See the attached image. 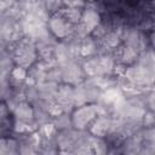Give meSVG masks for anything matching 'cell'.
Segmentation results:
<instances>
[{"label":"cell","mask_w":155,"mask_h":155,"mask_svg":"<svg viewBox=\"0 0 155 155\" xmlns=\"http://www.w3.org/2000/svg\"><path fill=\"white\" fill-rule=\"evenodd\" d=\"M97 115L96 103H86L81 107H76L70 114L71 125L75 130H86Z\"/></svg>","instance_id":"obj_1"},{"label":"cell","mask_w":155,"mask_h":155,"mask_svg":"<svg viewBox=\"0 0 155 155\" xmlns=\"http://www.w3.org/2000/svg\"><path fill=\"white\" fill-rule=\"evenodd\" d=\"M47 28L56 39H67L74 30V24L68 22L59 12L50 16L47 21Z\"/></svg>","instance_id":"obj_2"},{"label":"cell","mask_w":155,"mask_h":155,"mask_svg":"<svg viewBox=\"0 0 155 155\" xmlns=\"http://www.w3.org/2000/svg\"><path fill=\"white\" fill-rule=\"evenodd\" d=\"M62 69V82L75 86L85 81V74L82 71L81 64L76 61H70L64 65H61Z\"/></svg>","instance_id":"obj_3"},{"label":"cell","mask_w":155,"mask_h":155,"mask_svg":"<svg viewBox=\"0 0 155 155\" xmlns=\"http://www.w3.org/2000/svg\"><path fill=\"white\" fill-rule=\"evenodd\" d=\"M109 127H110V116L109 115H97L91 121V124L88 125L87 128L92 136L104 138L109 132Z\"/></svg>","instance_id":"obj_4"},{"label":"cell","mask_w":155,"mask_h":155,"mask_svg":"<svg viewBox=\"0 0 155 155\" xmlns=\"http://www.w3.org/2000/svg\"><path fill=\"white\" fill-rule=\"evenodd\" d=\"M98 51V40L92 38L91 35L81 39L80 41V57L88 58L97 54Z\"/></svg>","instance_id":"obj_5"},{"label":"cell","mask_w":155,"mask_h":155,"mask_svg":"<svg viewBox=\"0 0 155 155\" xmlns=\"http://www.w3.org/2000/svg\"><path fill=\"white\" fill-rule=\"evenodd\" d=\"M85 10H82L81 12V19L80 22L86 25L90 30H92L96 25H98L102 22V16L99 12H97L96 10L91 8V7H84Z\"/></svg>","instance_id":"obj_6"},{"label":"cell","mask_w":155,"mask_h":155,"mask_svg":"<svg viewBox=\"0 0 155 155\" xmlns=\"http://www.w3.org/2000/svg\"><path fill=\"white\" fill-rule=\"evenodd\" d=\"M13 115L16 120H24V121H30L34 120V109L33 105L27 102L23 101L21 103H18L16 105V108L13 109Z\"/></svg>","instance_id":"obj_7"},{"label":"cell","mask_w":155,"mask_h":155,"mask_svg":"<svg viewBox=\"0 0 155 155\" xmlns=\"http://www.w3.org/2000/svg\"><path fill=\"white\" fill-rule=\"evenodd\" d=\"M58 85L57 82H52V81H44L38 86V90H39V94H40V98L41 99H45V101H52L54 99V96L57 93V88H58Z\"/></svg>","instance_id":"obj_8"},{"label":"cell","mask_w":155,"mask_h":155,"mask_svg":"<svg viewBox=\"0 0 155 155\" xmlns=\"http://www.w3.org/2000/svg\"><path fill=\"white\" fill-rule=\"evenodd\" d=\"M12 127H13L15 133L21 134V136H24V134H29V133L36 131L38 127H39V125L34 120L24 121V120H16L15 119V122L12 124Z\"/></svg>","instance_id":"obj_9"},{"label":"cell","mask_w":155,"mask_h":155,"mask_svg":"<svg viewBox=\"0 0 155 155\" xmlns=\"http://www.w3.org/2000/svg\"><path fill=\"white\" fill-rule=\"evenodd\" d=\"M68 22H70L71 24H78L80 23L81 19V12L82 8H75V7H62L58 11Z\"/></svg>","instance_id":"obj_10"},{"label":"cell","mask_w":155,"mask_h":155,"mask_svg":"<svg viewBox=\"0 0 155 155\" xmlns=\"http://www.w3.org/2000/svg\"><path fill=\"white\" fill-rule=\"evenodd\" d=\"M84 84H85V96H86L87 103H97L101 99L102 90L86 81H84Z\"/></svg>","instance_id":"obj_11"},{"label":"cell","mask_w":155,"mask_h":155,"mask_svg":"<svg viewBox=\"0 0 155 155\" xmlns=\"http://www.w3.org/2000/svg\"><path fill=\"white\" fill-rule=\"evenodd\" d=\"M52 124L54 125L56 130L59 131V130H65V128H69V127H73L71 125V116H70V113H62L61 115L56 116L52 119Z\"/></svg>","instance_id":"obj_12"},{"label":"cell","mask_w":155,"mask_h":155,"mask_svg":"<svg viewBox=\"0 0 155 155\" xmlns=\"http://www.w3.org/2000/svg\"><path fill=\"white\" fill-rule=\"evenodd\" d=\"M46 81H52L57 84L62 82V69L59 65H54L46 71Z\"/></svg>","instance_id":"obj_13"},{"label":"cell","mask_w":155,"mask_h":155,"mask_svg":"<svg viewBox=\"0 0 155 155\" xmlns=\"http://www.w3.org/2000/svg\"><path fill=\"white\" fill-rule=\"evenodd\" d=\"M24 96H25V101L29 102L30 104L35 103L36 101L40 99V94H39V90L36 85L33 86H27L24 88Z\"/></svg>","instance_id":"obj_14"},{"label":"cell","mask_w":155,"mask_h":155,"mask_svg":"<svg viewBox=\"0 0 155 155\" xmlns=\"http://www.w3.org/2000/svg\"><path fill=\"white\" fill-rule=\"evenodd\" d=\"M47 113L50 114V116L53 119L58 115H61L62 113H64V109L63 107L56 101V99H52V101H48V105H47Z\"/></svg>","instance_id":"obj_15"},{"label":"cell","mask_w":155,"mask_h":155,"mask_svg":"<svg viewBox=\"0 0 155 155\" xmlns=\"http://www.w3.org/2000/svg\"><path fill=\"white\" fill-rule=\"evenodd\" d=\"M28 74V70L25 68H22V67H18V65H15L11 71H10V76L15 80H19V81H23L25 79Z\"/></svg>","instance_id":"obj_16"},{"label":"cell","mask_w":155,"mask_h":155,"mask_svg":"<svg viewBox=\"0 0 155 155\" xmlns=\"http://www.w3.org/2000/svg\"><path fill=\"white\" fill-rule=\"evenodd\" d=\"M154 122H155V114H154V110H149L147 109L143 117H142V127H150V126H154Z\"/></svg>","instance_id":"obj_17"},{"label":"cell","mask_w":155,"mask_h":155,"mask_svg":"<svg viewBox=\"0 0 155 155\" xmlns=\"http://www.w3.org/2000/svg\"><path fill=\"white\" fill-rule=\"evenodd\" d=\"M63 7H75V8H84L86 5L85 0H62Z\"/></svg>","instance_id":"obj_18"},{"label":"cell","mask_w":155,"mask_h":155,"mask_svg":"<svg viewBox=\"0 0 155 155\" xmlns=\"http://www.w3.org/2000/svg\"><path fill=\"white\" fill-rule=\"evenodd\" d=\"M126 68L127 65L121 63V62H116L113 67V71L111 74L115 75V76H121V75H125V71H126Z\"/></svg>","instance_id":"obj_19"},{"label":"cell","mask_w":155,"mask_h":155,"mask_svg":"<svg viewBox=\"0 0 155 155\" xmlns=\"http://www.w3.org/2000/svg\"><path fill=\"white\" fill-rule=\"evenodd\" d=\"M8 113H10V109L6 104L5 101H0V121L2 122L6 117H8Z\"/></svg>","instance_id":"obj_20"},{"label":"cell","mask_w":155,"mask_h":155,"mask_svg":"<svg viewBox=\"0 0 155 155\" xmlns=\"http://www.w3.org/2000/svg\"><path fill=\"white\" fill-rule=\"evenodd\" d=\"M139 29L140 30H151L153 29V21L150 18H145V19H142V23L139 25Z\"/></svg>","instance_id":"obj_21"},{"label":"cell","mask_w":155,"mask_h":155,"mask_svg":"<svg viewBox=\"0 0 155 155\" xmlns=\"http://www.w3.org/2000/svg\"><path fill=\"white\" fill-rule=\"evenodd\" d=\"M0 154H7V138L0 137Z\"/></svg>","instance_id":"obj_22"},{"label":"cell","mask_w":155,"mask_h":155,"mask_svg":"<svg viewBox=\"0 0 155 155\" xmlns=\"http://www.w3.org/2000/svg\"><path fill=\"white\" fill-rule=\"evenodd\" d=\"M4 52H5V47H4L2 45H0V56H1Z\"/></svg>","instance_id":"obj_23"}]
</instances>
